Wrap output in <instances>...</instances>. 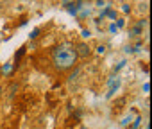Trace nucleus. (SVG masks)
<instances>
[{
    "instance_id": "1",
    "label": "nucleus",
    "mask_w": 152,
    "mask_h": 129,
    "mask_svg": "<svg viewBox=\"0 0 152 129\" xmlns=\"http://www.w3.org/2000/svg\"><path fill=\"white\" fill-rule=\"evenodd\" d=\"M75 61H77V52L70 43H63L54 50V64L61 70H68L72 68Z\"/></svg>"
},
{
    "instance_id": "2",
    "label": "nucleus",
    "mask_w": 152,
    "mask_h": 129,
    "mask_svg": "<svg viewBox=\"0 0 152 129\" xmlns=\"http://www.w3.org/2000/svg\"><path fill=\"white\" fill-rule=\"evenodd\" d=\"M75 52H77V57H90L91 56V48L88 43H79L77 47H75Z\"/></svg>"
},
{
    "instance_id": "3",
    "label": "nucleus",
    "mask_w": 152,
    "mask_h": 129,
    "mask_svg": "<svg viewBox=\"0 0 152 129\" xmlns=\"http://www.w3.org/2000/svg\"><path fill=\"white\" fill-rule=\"evenodd\" d=\"M13 70H15V63H6V64H2V74H4V75H11Z\"/></svg>"
},
{
    "instance_id": "4",
    "label": "nucleus",
    "mask_w": 152,
    "mask_h": 129,
    "mask_svg": "<svg viewBox=\"0 0 152 129\" xmlns=\"http://www.w3.org/2000/svg\"><path fill=\"white\" fill-rule=\"evenodd\" d=\"M23 54H25V47H20V48H18V52L15 54V63H16L15 67H18V61L23 57Z\"/></svg>"
},
{
    "instance_id": "5",
    "label": "nucleus",
    "mask_w": 152,
    "mask_h": 129,
    "mask_svg": "<svg viewBox=\"0 0 152 129\" xmlns=\"http://www.w3.org/2000/svg\"><path fill=\"white\" fill-rule=\"evenodd\" d=\"M131 122H132V117H131V115H127V117H124V118H122V122H120V124H122L124 127H127Z\"/></svg>"
},
{
    "instance_id": "6",
    "label": "nucleus",
    "mask_w": 152,
    "mask_h": 129,
    "mask_svg": "<svg viewBox=\"0 0 152 129\" xmlns=\"http://www.w3.org/2000/svg\"><path fill=\"white\" fill-rule=\"evenodd\" d=\"M140 125H141V117H136L132 125H131V129H140Z\"/></svg>"
},
{
    "instance_id": "7",
    "label": "nucleus",
    "mask_w": 152,
    "mask_h": 129,
    "mask_svg": "<svg viewBox=\"0 0 152 129\" xmlns=\"http://www.w3.org/2000/svg\"><path fill=\"white\" fill-rule=\"evenodd\" d=\"M39 32H41V29H34V31H32V34H31V40H36V38L39 36Z\"/></svg>"
},
{
    "instance_id": "8",
    "label": "nucleus",
    "mask_w": 152,
    "mask_h": 129,
    "mask_svg": "<svg viewBox=\"0 0 152 129\" xmlns=\"http://www.w3.org/2000/svg\"><path fill=\"white\" fill-rule=\"evenodd\" d=\"M124 64H125V61H120V63L116 64V67H115V72H118L120 68H124Z\"/></svg>"
},
{
    "instance_id": "9",
    "label": "nucleus",
    "mask_w": 152,
    "mask_h": 129,
    "mask_svg": "<svg viewBox=\"0 0 152 129\" xmlns=\"http://www.w3.org/2000/svg\"><path fill=\"white\" fill-rule=\"evenodd\" d=\"M79 72H81V68H77V70H75V72H73V74L70 75V81H73L75 77H77V75H79Z\"/></svg>"
},
{
    "instance_id": "10",
    "label": "nucleus",
    "mask_w": 152,
    "mask_h": 129,
    "mask_svg": "<svg viewBox=\"0 0 152 129\" xmlns=\"http://www.w3.org/2000/svg\"><path fill=\"white\" fill-rule=\"evenodd\" d=\"M132 34H141V25L134 27V29H132Z\"/></svg>"
},
{
    "instance_id": "11",
    "label": "nucleus",
    "mask_w": 152,
    "mask_h": 129,
    "mask_svg": "<svg viewBox=\"0 0 152 129\" xmlns=\"http://www.w3.org/2000/svg\"><path fill=\"white\" fill-rule=\"evenodd\" d=\"M97 52H99V54H104V52H106V47H104V45H99V47H97Z\"/></svg>"
},
{
    "instance_id": "12",
    "label": "nucleus",
    "mask_w": 152,
    "mask_h": 129,
    "mask_svg": "<svg viewBox=\"0 0 152 129\" xmlns=\"http://www.w3.org/2000/svg\"><path fill=\"white\" fill-rule=\"evenodd\" d=\"M141 90H143V93H148V90H150V84H148V83H145Z\"/></svg>"
},
{
    "instance_id": "13",
    "label": "nucleus",
    "mask_w": 152,
    "mask_h": 129,
    "mask_svg": "<svg viewBox=\"0 0 152 129\" xmlns=\"http://www.w3.org/2000/svg\"><path fill=\"white\" fill-rule=\"evenodd\" d=\"M109 31H111V32H116V25H115V23H111V25H109Z\"/></svg>"
},
{
    "instance_id": "14",
    "label": "nucleus",
    "mask_w": 152,
    "mask_h": 129,
    "mask_svg": "<svg viewBox=\"0 0 152 129\" xmlns=\"http://www.w3.org/2000/svg\"><path fill=\"white\" fill-rule=\"evenodd\" d=\"M125 52H134V47H125Z\"/></svg>"
}]
</instances>
